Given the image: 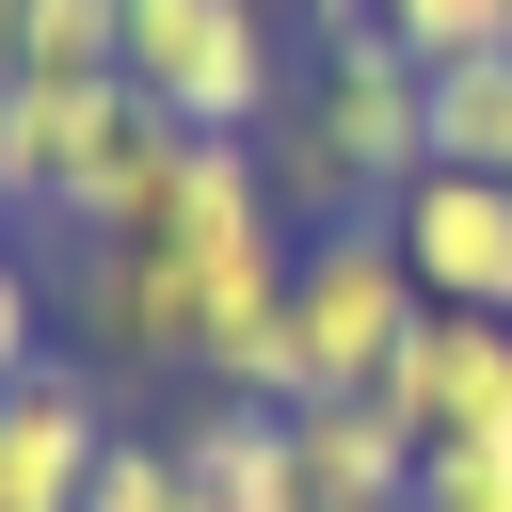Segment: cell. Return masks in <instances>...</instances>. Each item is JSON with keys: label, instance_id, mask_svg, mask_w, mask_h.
Here are the masks:
<instances>
[{"label": "cell", "instance_id": "obj_1", "mask_svg": "<svg viewBox=\"0 0 512 512\" xmlns=\"http://www.w3.org/2000/svg\"><path fill=\"white\" fill-rule=\"evenodd\" d=\"M320 48H304V80H288V112L256 128V160H272V192H288V224H368V208H400L416 176H432V64L352 0V16H304Z\"/></svg>", "mask_w": 512, "mask_h": 512}, {"label": "cell", "instance_id": "obj_2", "mask_svg": "<svg viewBox=\"0 0 512 512\" xmlns=\"http://www.w3.org/2000/svg\"><path fill=\"white\" fill-rule=\"evenodd\" d=\"M112 80L160 128L256 144L288 112V0H112Z\"/></svg>", "mask_w": 512, "mask_h": 512}, {"label": "cell", "instance_id": "obj_3", "mask_svg": "<svg viewBox=\"0 0 512 512\" xmlns=\"http://www.w3.org/2000/svg\"><path fill=\"white\" fill-rule=\"evenodd\" d=\"M416 320H432V288L384 240V208L368 224H304V256H288V416L304 400H384Z\"/></svg>", "mask_w": 512, "mask_h": 512}, {"label": "cell", "instance_id": "obj_4", "mask_svg": "<svg viewBox=\"0 0 512 512\" xmlns=\"http://www.w3.org/2000/svg\"><path fill=\"white\" fill-rule=\"evenodd\" d=\"M384 416L416 432V464H432V448H496V432H512V320H448V304H432V320L400 336V368H384Z\"/></svg>", "mask_w": 512, "mask_h": 512}, {"label": "cell", "instance_id": "obj_5", "mask_svg": "<svg viewBox=\"0 0 512 512\" xmlns=\"http://www.w3.org/2000/svg\"><path fill=\"white\" fill-rule=\"evenodd\" d=\"M384 240L416 256V288L448 304V320H512V176H416L400 208H384Z\"/></svg>", "mask_w": 512, "mask_h": 512}, {"label": "cell", "instance_id": "obj_6", "mask_svg": "<svg viewBox=\"0 0 512 512\" xmlns=\"http://www.w3.org/2000/svg\"><path fill=\"white\" fill-rule=\"evenodd\" d=\"M96 448H112V384L80 352H48L32 384H0V512H80Z\"/></svg>", "mask_w": 512, "mask_h": 512}, {"label": "cell", "instance_id": "obj_7", "mask_svg": "<svg viewBox=\"0 0 512 512\" xmlns=\"http://www.w3.org/2000/svg\"><path fill=\"white\" fill-rule=\"evenodd\" d=\"M176 480H192V512H304V448H288L272 400H192L176 416Z\"/></svg>", "mask_w": 512, "mask_h": 512}, {"label": "cell", "instance_id": "obj_8", "mask_svg": "<svg viewBox=\"0 0 512 512\" xmlns=\"http://www.w3.org/2000/svg\"><path fill=\"white\" fill-rule=\"evenodd\" d=\"M288 448H304V512H416V432L384 400H304Z\"/></svg>", "mask_w": 512, "mask_h": 512}, {"label": "cell", "instance_id": "obj_9", "mask_svg": "<svg viewBox=\"0 0 512 512\" xmlns=\"http://www.w3.org/2000/svg\"><path fill=\"white\" fill-rule=\"evenodd\" d=\"M432 160L448 176H512V48L432 64Z\"/></svg>", "mask_w": 512, "mask_h": 512}, {"label": "cell", "instance_id": "obj_10", "mask_svg": "<svg viewBox=\"0 0 512 512\" xmlns=\"http://www.w3.org/2000/svg\"><path fill=\"white\" fill-rule=\"evenodd\" d=\"M16 80H112V0H16Z\"/></svg>", "mask_w": 512, "mask_h": 512}, {"label": "cell", "instance_id": "obj_11", "mask_svg": "<svg viewBox=\"0 0 512 512\" xmlns=\"http://www.w3.org/2000/svg\"><path fill=\"white\" fill-rule=\"evenodd\" d=\"M80 512H192V480H176V432H128V416H112V448H96Z\"/></svg>", "mask_w": 512, "mask_h": 512}, {"label": "cell", "instance_id": "obj_12", "mask_svg": "<svg viewBox=\"0 0 512 512\" xmlns=\"http://www.w3.org/2000/svg\"><path fill=\"white\" fill-rule=\"evenodd\" d=\"M416 64H480V48H512V0H368Z\"/></svg>", "mask_w": 512, "mask_h": 512}, {"label": "cell", "instance_id": "obj_13", "mask_svg": "<svg viewBox=\"0 0 512 512\" xmlns=\"http://www.w3.org/2000/svg\"><path fill=\"white\" fill-rule=\"evenodd\" d=\"M416 512H512V432L496 448H432L416 464Z\"/></svg>", "mask_w": 512, "mask_h": 512}, {"label": "cell", "instance_id": "obj_14", "mask_svg": "<svg viewBox=\"0 0 512 512\" xmlns=\"http://www.w3.org/2000/svg\"><path fill=\"white\" fill-rule=\"evenodd\" d=\"M32 368H48V272L0 240V384H32Z\"/></svg>", "mask_w": 512, "mask_h": 512}, {"label": "cell", "instance_id": "obj_15", "mask_svg": "<svg viewBox=\"0 0 512 512\" xmlns=\"http://www.w3.org/2000/svg\"><path fill=\"white\" fill-rule=\"evenodd\" d=\"M0 80H16V0H0Z\"/></svg>", "mask_w": 512, "mask_h": 512}, {"label": "cell", "instance_id": "obj_16", "mask_svg": "<svg viewBox=\"0 0 512 512\" xmlns=\"http://www.w3.org/2000/svg\"><path fill=\"white\" fill-rule=\"evenodd\" d=\"M304 16H352V0H304Z\"/></svg>", "mask_w": 512, "mask_h": 512}, {"label": "cell", "instance_id": "obj_17", "mask_svg": "<svg viewBox=\"0 0 512 512\" xmlns=\"http://www.w3.org/2000/svg\"><path fill=\"white\" fill-rule=\"evenodd\" d=\"M0 240H16V224H0Z\"/></svg>", "mask_w": 512, "mask_h": 512}]
</instances>
